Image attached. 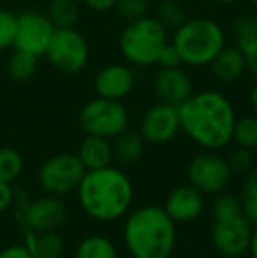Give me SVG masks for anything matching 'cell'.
I'll return each instance as SVG.
<instances>
[{"label": "cell", "instance_id": "19", "mask_svg": "<svg viewBox=\"0 0 257 258\" xmlns=\"http://www.w3.org/2000/svg\"><path fill=\"white\" fill-rule=\"evenodd\" d=\"M111 146H113V158H117L124 165H132L143 156L144 139L141 137L139 130L125 128L115 137Z\"/></svg>", "mask_w": 257, "mask_h": 258}, {"label": "cell", "instance_id": "1", "mask_svg": "<svg viewBox=\"0 0 257 258\" xmlns=\"http://www.w3.org/2000/svg\"><path fill=\"white\" fill-rule=\"evenodd\" d=\"M180 130L206 150H220L233 141L236 112L231 100L217 90L192 93L178 105Z\"/></svg>", "mask_w": 257, "mask_h": 258}, {"label": "cell", "instance_id": "32", "mask_svg": "<svg viewBox=\"0 0 257 258\" xmlns=\"http://www.w3.org/2000/svg\"><path fill=\"white\" fill-rule=\"evenodd\" d=\"M227 163L231 167V172H248L254 165V156H252L250 150H245V148H238L234 150L231 156L227 158Z\"/></svg>", "mask_w": 257, "mask_h": 258}, {"label": "cell", "instance_id": "34", "mask_svg": "<svg viewBox=\"0 0 257 258\" xmlns=\"http://www.w3.org/2000/svg\"><path fill=\"white\" fill-rule=\"evenodd\" d=\"M157 65L161 69H171V67H180L182 65V58H180V53L176 51V48L173 46V42H168L164 46V49L161 51V56H159Z\"/></svg>", "mask_w": 257, "mask_h": 258}, {"label": "cell", "instance_id": "12", "mask_svg": "<svg viewBox=\"0 0 257 258\" xmlns=\"http://www.w3.org/2000/svg\"><path fill=\"white\" fill-rule=\"evenodd\" d=\"M180 132L178 107L169 104H157L143 114L139 123V134L144 143L166 144Z\"/></svg>", "mask_w": 257, "mask_h": 258}, {"label": "cell", "instance_id": "28", "mask_svg": "<svg viewBox=\"0 0 257 258\" xmlns=\"http://www.w3.org/2000/svg\"><path fill=\"white\" fill-rule=\"evenodd\" d=\"M64 251V241L55 230L41 232L35 239V253L37 258H60Z\"/></svg>", "mask_w": 257, "mask_h": 258}, {"label": "cell", "instance_id": "6", "mask_svg": "<svg viewBox=\"0 0 257 258\" xmlns=\"http://www.w3.org/2000/svg\"><path fill=\"white\" fill-rule=\"evenodd\" d=\"M78 121L86 136L115 139L118 134L129 128V112L122 100L95 97L81 107Z\"/></svg>", "mask_w": 257, "mask_h": 258}, {"label": "cell", "instance_id": "24", "mask_svg": "<svg viewBox=\"0 0 257 258\" xmlns=\"http://www.w3.org/2000/svg\"><path fill=\"white\" fill-rule=\"evenodd\" d=\"M233 141L245 150L257 148V116H245L240 119L236 118L233 128Z\"/></svg>", "mask_w": 257, "mask_h": 258}, {"label": "cell", "instance_id": "5", "mask_svg": "<svg viewBox=\"0 0 257 258\" xmlns=\"http://www.w3.org/2000/svg\"><path fill=\"white\" fill-rule=\"evenodd\" d=\"M169 42L168 30L155 16L129 21L118 37V48L125 61L136 67L157 65L161 51Z\"/></svg>", "mask_w": 257, "mask_h": 258}, {"label": "cell", "instance_id": "35", "mask_svg": "<svg viewBox=\"0 0 257 258\" xmlns=\"http://www.w3.org/2000/svg\"><path fill=\"white\" fill-rule=\"evenodd\" d=\"M0 258H34L30 251L25 246H7L6 249L0 251Z\"/></svg>", "mask_w": 257, "mask_h": 258}, {"label": "cell", "instance_id": "26", "mask_svg": "<svg viewBox=\"0 0 257 258\" xmlns=\"http://www.w3.org/2000/svg\"><path fill=\"white\" fill-rule=\"evenodd\" d=\"M241 213L250 223L257 225V169L250 170L243 183L241 195Z\"/></svg>", "mask_w": 257, "mask_h": 258}, {"label": "cell", "instance_id": "14", "mask_svg": "<svg viewBox=\"0 0 257 258\" xmlns=\"http://www.w3.org/2000/svg\"><path fill=\"white\" fill-rule=\"evenodd\" d=\"M97 97L110 100H122L134 88V72L125 63H110L97 72L93 79Z\"/></svg>", "mask_w": 257, "mask_h": 258}, {"label": "cell", "instance_id": "30", "mask_svg": "<svg viewBox=\"0 0 257 258\" xmlns=\"http://www.w3.org/2000/svg\"><path fill=\"white\" fill-rule=\"evenodd\" d=\"M18 16L7 9H0V51L14 48Z\"/></svg>", "mask_w": 257, "mask_h": 258}, {"label": "cell", "instance_id": "21", "mask_svg": "<svg viewBox=\"0 0 257 258\" xmlns=\"http://www.w3.org/2000/svg\"><path fill=\"white\" fill-rule=\"evenodd\" d=\"M46 14L55 28H71L79 20V6L76 0H52Z\"/></svg>", "mask_w": 257, "mask_h": 258}, {"label": "cell", "instance_id": "37", "mask_svg": "<svg viewBox=\"0 0 257 258\" xmlns=\"http://www.w3.org/2000/svg\"><path fill=\"white\" fill-rule=\"evenodd\" d=\"M11 202H13V190H11V184L0 181V213L6 211L7 207L11 206Z\"/></svg>", "mask_w": 257, "mask_h": 258}, {"label": "cell", "instance_id": "39", "mask_svg": "<svg viewBox=\"0 0 257 258\" xmlns=\"http://www.w3.org/2000/svg\"><path fill=\"white\" fill-rule=\"evenodd\" d=\"M250 104H252V107H254V111L257 112V81L254 83V86H252V90H250Z\"/></svg>", "mask_w": 257, "mask_h": 258}, {"label": "cell", "instance_id": "23", "mask_svg": "<svg viewBox=\"0 0 257 258\" xmlns=\"http://www.w3.org/2000/svg\"><path fill=\"white\" fill-rule=\"evenodd\" d=\"M155 18L168 32H175L176 28H180L187 21L185 9L178 0H162V2H159L157 9H155Z\"/></svg>", "mask_w": 257, "mask_h": 258}, {"label": "cell", "instance_id": "38", "mask_svg": "<svg viewBox=\"0 0 257 258\" xmlns=\"http://www.w3.org/2000/svg\"><path fill=\"white\" fill-rule=\"evenodd\" d=\"M252 258H257V225L255 228H252V237H250V246H248Z\"/></svg>", "mask_w": 257, "mask_h": 258}, {"label": "cell", "instance_id": "18", "mask_svg": "<svg viewBox=\"0 0 257 258\" xmlns=\"http://www.w3.org/2000/svg\"><path fill=\"white\" fill-rule=\"evenodd\" d=\"M78 156L86 170L108 167L113 160V146L110 139L99 136H86L79 144Z\"/></svg>", "mask_w": 257, "mask_h": 258}, {"label": "cell", "instance_id": "31", "mask_svg": "<svg viewBox=\"0 0 257 258\" xmlns=\"http://www.w3.org/2000/svg\"><path fill=\"white\" fill-rule=\"evenodd\" d=\"M241 213V201L236 199L234 195H220L217 201L213 202V216L215 220H227V218L240 216Z\"/></svg>", "mask_w": 257, "mask_h": 258}, {"label": "cell", "instance_id": "7", "mask_svg": "<svg viewBox=\"0 0 257 258\" xmlns=\"http://www.w3.org/2000/svg\"><path fill=\"white\" fill-rule=\"evenodd\" d=\"M44 56L48 58L49 65L60 74L74 76L88 65L90 46L74 27L55 28V34L49 41Z\"/></svg>", "mask_w": 257, "mask_h": 258}, {"label": "cell", "instance_id": "41", "mask_svg": "<svg viewBox=\"0 0 257 258\" xmlns=\"http://www.w3.org/2000/svg\"><path fill=\"white\" fill-rule=\"evenodd\" d=\"M248 2H252L254 6H257V0H248Z\"/></svg>", "mask_w": 257, "mask_h": 258}, {"label": "cell", "instance_id": "4", "mask_svg": "<svg viewBox=\"0 0 257 258\" xmlns=\"http://www.w3.org/2000/svg\"><path fill=\"white\" fill-rule=\"evenodd\" d=\"M173 46L182 65L204 67L226 46V32L212 18H190L173 32Z\"/></svg>", "mask_w": 257, "mask_h": 258}, {"label": "cell", "instance_id": "9", "mask_svg": "<svg viewBox=\"0 0 257 258\" xmlns=\"http://www.w3.org/2000/svg\"><path fill=\"white\" fill-rule=\"evenodd\" d=\"M187 177L201 194H219L229 184L231 167L220 155L201 153L190 160L187 167Z\"/></svg>", "mask_w": 257, "mask_h": 258}, {"label": "cell", "instance_id": "36", "mask_svg": "<svg viewBox=\"0 0 257 258\" xmlns=\"http://www.w3.org/2000/svg\"><path fill=\"white\" fill-rule=\"evenodd\" d=\"M88 9L95 11V13H106V11H111L115 9V4L117 0H83Z\"/></svg>", "mask_w": 257, "mask_h": 258}, {"label": "cell", "instance_id": "10", "mask_svg": "<svg viewBox=\"0 0 257 258\" xmlns=\"http://www.w3.org/2000/svg\"><path fill=\"white\" fill-rule=\"evenodd\" d=\"M53 34H55V25L52 23L48 14H42L39 11H25L18 14L14 48L41 58L44 56Z\"/></svg>", "mask_w": 257, "mask_h": 258}, {"label": "cell", "instance_id": "3", "mask_svg": "<svg viewBox=\"0 0 257 258\" xmlns=\"http://www.w3.org/2000/svg\"><path fill=\"white\" fill-rule=\"evenodd\" d=\"M124 241L134 258H169L176 242L175 221L157 206L141 207L129 216Z\"/></svg>", "mask_w": 257, "mask_h": 258}, {"label": "cell", "instance_id": "17", "mask_svg": "<svg viewBox=\"0 0 257 258\" xmlns=\"http://www.w3.org/2000/svg\"><path fill=\"white\" fill-rule=\"evenodd\" d=\"M212 76L220 83H234L247 72L243 53L238 46H224L210 63Z\"/></svg>", "mask_w": 257, "mask_h": 258}, {"label": "cell", "instance_id": "2", "mask_svg": "<svg viewBox=\"0 0 257 258\" xmlns=\"http://www.w3.org/2000/svg\"><path fill=\"white\" fill-rule=\"evenodd\" d=\"M79 204L88 216L99 221H113L124 216L132 204V184L115 167L86 170L78 186Z\"/></svg>", "mask_w": 257, "mask_h": 258}, {"label": "cell", "instance_id": "40", "mask_svg": "<svg viewBox=\"0 0 257 258\" xmlns=\"http://www.w3.org/2000/svg\"><path fill=\"white\" fill-rule=\"evenodd\" d=\"M217 2H219L220 6H233V4H236L238 0H217Z\"/></svg>", "mask_w": 257, "mask_h": 258}, {"label": "cell", "instance_id": "16", "mask_svg": "<svg viewBox=\"0 0 257 258\" xmlns=\"http://www.w3.org/2000/svg\"><path fill=\"white\" fill-rule=\"evenodd\" d=\"M67 220L64 202L55 197H42L32 202L27 209V221L35 232H52L62 227Z\"/></svg>", "mask_w": 257, "mask_h": 258}, {"label": "cell", "instance_id": "11", "mask_svg": "<svg viewBox=\"0 0 257 258\" xmlns=\"http://www.w3.org/2000/svg\"><path fill=\"white\" fill-rule=\"evenodd\" d=\"M252 237L250 221L240 214V216L227 218V220H215L212 228L213 246L220 255L227 258H238L248 251Z\"/></svg>", "mask_w": 257, "mask_h": 258}, {"label": "cell", "instance_id": "22", "mask_svg": "<svg viewBox=\"0 0 257 258\" xmlns=\"http://www.w3.org/2000/svg\"><path fill=\"white\" fill-rule=\"evenodd\" d=\"M74 258H118L117 248L102 235H90L79 242Z\"/></svg>", "mask_w": 257, "mask_h": 258}, {"label": "cell", "instance_id": "13", "mask_svg": "<svg viewBox=\"0 0 257 258\" xmlns=\"http://www.w3.org/2000/svg\"><path fill=\"white\" fill-rule=\"evenodd\" d=\"M153 92L161 102L178 107L194 93V83L182 65L161 69L153 78Z\"/></svg>", "mask_w": 257, "mask_h": 258}, {"label": "cell", "instance_id": "33", "mask_svg": "<svg viewBox=\"0 0 257 258\" xmlns=\"http://www.w3.org/2000/svg\"><path fill=\"white\" fill-rule=\"evenodd\" d=\"M238 48L241 49L245 58V67H247V72L252 74L254 78H257V37L252 39V41L241 42V44H236Z\"/></svg>", "mask_w": 257, "mask_h": 258}, {"label": "cell", "instance_id": "25", "mask_svg": "<svg viewBox=\"0 0 257 258\" xmlns=\"http://www.w3.org/2000/svg\"><path fill=\"white\" fill-rule=\"evenodd\" d=\"M23 170V156L14 148H0V181L13 183Z\"/></svg>", "mask_w": 257, "mask_h": 258}, {"label": "cell", "instance_id": "29", "mask_svg": "<svg viewBox=\"0 0 257 258\" xmlns=\"http://www.w3.org/2000/svg\"><path fill=\"white\" fill-rule=\"evenodd\" d=\"M115 11H117L122 20H125L129 23V21H136L139 18L148 16L150 2L148 0H117Z\"/></svg>", "mask_w": 257, "mask_h": 258}, {"label": "cell", "instance_id": "8", "mask_svg": "<svg viewBox=\"0 0 257 258\" xmlns=\"http://www.w3.org/2000/svg\"><path fill=\"white\" fill-rule=\"evenodd\" d=\"M85 174L86 169L78 155L62 153L52 156L42 163L39 169V183L48 194L65 195L78 190Z\"/></svg>", "mask_w": 257, "mask_h": 258}, {"label": "cell", "instance_id": "27", "mask_svg": "<svg viewBox=\"0 0 257 258\" xmlns=\"http://www.w3.org/2000/svg\"><path fill=\"white\" fill-rule=\"evenodd\" d=\"M231 35H233L234 42L241 44V42L252 41L257 37V16L250 13H241L231 21Z\"/></svg>", "mask_w": 257, "mask_h": 258}, {"label": "cell", "instance_id": "15", "mask_svg": "<svg viewBox=\"0 0 257 258\" xmlns=\"http://www.w3.org/2000/svg\"><path fill=\"white\" fill-rule=\"evenodd\" d=\"M202 209H204L202 194L192 184H185V186H178L176 190H173L164 207L168 216L175 223H187V221L195 220L202 213Z\"/></svg>", "mask_w": 257, "mask_h": 258}, {"label": "cell", "instance_id": "20", "mask_svg": "<svg viewBox=\"0 0 257 258\" xmlns=\"http://www.w3.org/2000/svg\"><path fill=\"white\" fill-rule=\"evenodd\" d=\"M39 67V56L27 51H21V49L14 48V53H11V56L7 58L6 71L9 74L11 79L14 81H30L35 76Z\"/></svg>", "mask_w": 257, "mask_h": 258}]
</instances>
